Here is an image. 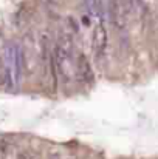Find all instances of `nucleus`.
<instances>
[{
	"instance_id": "nucleus-1",
	"label": "nucleus",
	"mask_w": 158,
	"mask_h": 159,
	"mask_svg": "<svg viewBox=\"0 0 158 159\" xmlns=\"http://www.w3.org/2000/svg\"><path fill=\"white\" fill-rule=\"evenodd\" d=\"M54 68H56V76L65 85L73 84L74 79H78L74 51H67V50L54 45Z\"/></svg>"
},
{
	"instance_id": "nucleus-8",
	"label": "nucleus",
	"mask_w": 158,
	"mask_h": 159,
	"mask_svg": "<svg viewBox=\"0 0 158 159\" xmlns=\"http://www.w3.org/2000/svg\"><path fill=\"white\" fill-rule=\"evenodd\" d=\"M9 150H11V144L6 139H0V159H5Z\"/></svg>"
},
{
	"instance_id": "nucleus-7",
	"label": "nucleus",
	"mask_w": 158,
	"mask_h": 159,
	"mask_svg": "<svg viewBox=\"0 0 158 159\" xmlns=\"http://www.w3.org/2000/svg\"><path fill=\"white\" fill-rule=\"evenodd\" d=\"M8 80H9V73H8V68H6L3 57H0V87L6 85Z\"/></svg>"
},
{
	"instance_id": "nucleus-3",
	"label": "nucleus",
	"mask_w": 158,
	"mask_h": 159,
	"mask_svg": "<svg viewBox=\"0 0 158 159\" xmlns=\"http://www.w3.org/2000/svg\"><path fill=\"white\" fill-rule=\"evenodd\" d=\"M6 68L9 73V79L17 84L23 73V62H22V51L19 45H9L6 48Z\"/></svg>"
},
{
	"instance_id": "nucleus-9",
	"label": "nucleus",
	"mask_w": 158,
	"mask_h": 159,
	"mask_svg": "<svg viewBox=\"0 0 158 159\" xmlns=\"http://www.w3.org/2000/svg\"><path fill=\"white\" fill-rule=\"evenodd\" d=\"M17 159H34V158H33V155H31L30 152H25V153L19 155V158H17Z\"/></svg>"
},
{
	"instance_id": "nucleus-4",
	"label": "nucleus",
	"mask_w": 158,
	"mask_h": 159,
	"mask_svg": "<svg viewBox=\"0 0 158 159\" xmlns=\"http://www.w3.org/2000/svg\"><path fill=\"white\" fill-rule=\"evenodd\" d=\"M39 47L37 43L34 42V39L28 37L25 39L23 45L20 47V51H22V62H23V70L28 73V74H33L37 68V60L41 57V51H37Z\"/></svg>"
},
{
	"instance_id": "nucleus-2",
	"label": "nucleus",
	"mask_w": 158,
	"mask_h": 159,
	"mask_svg": "<svg viewBox=\"0 0 158 159\" xmlns=\"http://www.w3.org/2000/svg\"><path fill=\"white\" fill-rule=\"evenodd\" d=\"M133 14H136L135 0H112L110 2V19L116 30H126Z\"/></svg>"
},
{
	"instance_id": "nucleus-6",
	"label": "nucleus",
	"mask_w": 158,
	"mask_h": 159,
	"mask_svg": "<svg viewBox=\"0 0 158 159\" xmlns=\"http://www.w3.org/2000/svg\"><path fill=\"white\" fill-rule=\"evenodd\" d=\"M76 76H78V79H81L84 82H90L93 77L92 66H90L87 57L81 53L76 56Z\"/></svg>"
},
{
	"instance_id": "nucleus-5",
	"label": "nucleus",
	"mask_w": 158,
	"mask_h": 159,
	"mask_svg": "<svg viewBox=\"0 0 158 159\" xmlns=\"http://www.w3.org/2000/svg\"><path fill=\"white\" fill-rule=\"evenodd\" d=\"M107 45H108V33L105 30L103 23H98L93 30V36H92V47H93V53L98 60L104 59L105 51H107Z\"/></svg>"
}]
</instances>
